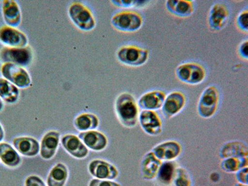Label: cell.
Here are the masks:
<instances>
[{
	"mask_svg": "<svg viewBox=\"0 0 248 186\" xmlns=\"http://www.w3.org/2000/svg\"><path fill=\"white\" fill-rule=\"evenodd\" d=\"M114 108L117 119L124 127H136L139 122V107L132 94L124 92L119 94L115 101Z\"/></svg>",
	"mask_w": 248,
	"mask_h": 186,
	"instance_id": "1",
	"label": "cell"
},
{
	"mask_svg": "<svg viewBox=\"0 0 248 186\" xmlns=\"http://www.w3.org/2000/svg\"><path fill=\"white\" fill-rule=\"evenodd\" d=\"M111 24L120 32H136L142 27L143 19L142 16L135 11H122L113 15Z\"/></svg>",
	"mask_w": 248,
	"mask_h": 186,
	"instance_id": "2",
	"label": "cell"
},
{
	"mask_svg": "<svg viewBox=\"0 0 248 186\" xmlns=\"http://www.w3.org/2000/svg\"><path fill=\"white\" fill-rule=\"evenodd\" d=\"M150 52L147 48L138 46L127 45L121 46L117 50L118 61L130 67H140L147 63Z\"/></svg>",
	"mask_w": 248,
	"mask_h": 186,
	"instance_id": "3",
	"label": "cell"
},
{
	"mask_svg": "<svg viewBox=\"0 0 248 186\" xmlns=\"http://www.w3.org/2000/svg\"><path fill=\"white\" fill-rule=\"evenodd\" d=\"M220 93L215 85L207 86L199 97L198 112L202 118L209 119L213 117L218 109L220 103Z\"/></svg>",
	"mask_w": 248,
	"mask_h": 186,
	"instance_id": "4",
	"label": "cell"
},
{
	"mask_svg": "<svg viewBox=\"0 0 248 186\" xmlns=\"http://www.w3.org/2000/svg\"><path fill=\"white\" fill-rule=\"evenodd\" d=\"M176 76L179 81L189 85H198L205 80L206 70L196 62H186L176 68Z\"/></svg>",
	"mask_w": 248,
	"mask_h": 186,
	"instance_id": "5",
	"label": "cell"
},
{
	"mask_svg": "<svg viewBox=\"0 0 248 186\" xmlns=\"http://www.w3.org/2000/svg\"><path fill=\"white\" fill-rule=\"evenodd\" d=\"M68 15L73 23L81 31H90L96 26V21L90 9L79 2L70 4Z\"/></svg>",
	"mask_w": 248,
	"mask_h": 186,
	"instance_id": "6",
	"label": "cell"
},
{
	"mask_svg": "<svg viewBox=\"0 0 248 186\" xmlns=\"http://www.w3.org/2000/svg\"><path fill=\"white\" fill-rule=\"evenodd\" d=\"M33 52L30 46L24 47H7L0 50V61L3 63H13L22 66H28L32 62Z\"/></svg>",
	"mask_w": 248,
	"mask_h": 186,
	"instance_id": "7",
	"label": "cell"
},
{
	"mask_svg": "<svg viewBox=\"0 0 248 186\" xmlns=\"http://www.w3.org/2000/svg\"><path fill=\"white\" fill-rule=\"evenodd\" d=\"M3 78L17 88L26 89L30 87L32 81L30 75L23 67L13 63H3L1 68Z\"/></svg>",
	"mask_w": 248,
	"mask_h": 186,
	"instance_id": "8",
	"label": "cell"
},
{
	"mask_svg": "<svg viewBox=\"0 0 248 186\" xmlns=\"http://www.w3.org/2000/svg\"><path fill=\"white\" fill-rule=\"evenodd\" d=\"M230 12L227 4L218 2L212 4L208 15V25L212 31H220L227 25Z\"/></svg>",
	"mask_w": 248,
	"mask_h": 186,
	"instance_id": "9",
	"label": "cell"
},
{
	"mask_svg": "<svg viewBox=\"0 0 248 186\" xmlns=\"http://www.w3.org/2000/svg\"><path fill=\"white\" fill-rule=\"evenodd\" d=\"M186 103L187 98L185 93L180 91H174L166 96L161 112L166 118H172L182 111Z\"/></svg>",
	"mask_w": 248,
	"mask_h": 186,
	"instance_id": "10",
	"label": "cell"
},
{
	"mask_svg": "<svg viewBox=\"0 0 248 186\" xmlns=\"http://www.w3.org/2000/svg\"><path fill=\"white\" fill-rule=\"evenodd\" d=\"M88 170L92 176L101 180H114L119 175L118 170L114 165L103 159L91 161Z\"/></svg>",
	"mask_w": 248,
	"mask_h": 186,
	"instance_id": "11",
	"label": "cell"
},
{
	"mask_svg": "<svg viewBox=\"0 0 248 186\" xmlns=\"http://www.w3.org/2000/svg\"><path fill=\"white\" fill-rule=\"evenodd\" d=\"M139 122L143 131L150 136H158L162 132L163 123L158 113L153 110L140 112Z\"/></svg>",
	"mask_w": 248,
	"mask_h": 186,
	"instance_id": "12",
	"label": "cell"
},
{
	"mask_svg": "<svg viewBox=\"0 0 248 186\" xmlns=\"http://www.w3.org/2000/svg\"><path fill=\"white\" fill-rule=\"evenodd\" d=\"M0 43L7 47H24L28 46V39L16 28L3 26L0 28Z\"/></svg>",
	"mask_w": 248,
	"mask_h": 186,
	"instance_id": "13",
	"label": "cell"
},
{
	"mask_svg": "<svg viewBox=\"0 0 248 186\" xmlns=\"http://www.w3.org/2000/svg\"><path fill=\"white\" fill-rule=\"evenodd\" d=\"M62 147L68 154L78 159L86 158L89 150L84 145L78 137L73 134H66L62 137Z\"/></svg>",
	"mask_w": 248,
	"mask_h": 186,
	"instance_id": "14",
	"label": "cell"
},
{
	"mask_svg": "<svg viewBox=\"0 0 248 186\" xmlns=\"http://www.w3.org/2000/svg\"><path fill=\"white\" fill-rule=\"evenodd\" d=\"M61 134L55 130L46 132L41 139L40 144V155L45 160H50L56 155L58 150Z\"/></svg>",
	"mask_w": 248,
	"mask_h": 186,
	"instance_id": "15",
	"label": "cell"
},
{
	"mask_svg": "<svg viewBox=\"0 0 248 186\" xmlns=\"http://www.w3.org/2000/svg\"><path fill=\"white\" fill-rule=\"evenodd\" d=\"M166 96L167 94L163 91H150L141 95L137 103L141 110L155 111L162 108Z\"/></svg>",
	"mask_w": 248,
	"mask_h": 186,
	"instance_id": "16",
	"label": "cell"
},
{
	"mask_svg": "<svg viewBox=\"0 0 248 186\" xmlns=\"http://www.w3.org/2000/svg\"><path fill=\"white\" fill-rule=\"evenodd\" d=\"M78 138L84 145L94 152H102L108 145V140L105 134L96 130L79 133Z\"/></svg>",
	"mask_w": 248,
	"mask_h": 186,
	"instance_id": "17",
	"label": "cell"
},
{
	"mask_svg": "<svg viewBox=\"0 0 248 186\" xmlns=\"http://www.w3.org/2000/svg\"><path fill=\"white\" fill-rule=\"evenodd\" d=\"M14 147L19 154L26 157H35L40 153V143L30 137H16L13 140Z\"/></svg>",
	"mask_w": 248,
	"mask_h": 186,
	"instance_id": "18",
	"label": "cell"
},
{
	"mask_svg": "<svg viewBox=\"0 0 248 186\" xmlns=\"http://www.w3.org/2000/svg\"><path fill=\"white\" fill-rule=\"evenodd\" d=\"M2 13L6 26L17 28L21 23V13L18 4L13 0H4Z\"/></svg>",
	"mask_w": 248,
	"mask_h": 186,
	"instance_id": "19",
	"label": "cell"
},
{
	"mask_svg": "<svg viewBox=\"0 0 248 186\" xmlns=\"http://www.w3.org/2000/svg\"><path fill=\"white\" fill-rule=\"evenodd\" d=\"M165 6L170 14L182 18L190 16L195 10L194 1L189 0H168Z\"/></svg>",
	"mask_w": 248,
	"mask_h": 186,
	"instance_id": "20",
	"label": "cell"
},
{
	"mask_svg": "<svg viewBox=\"0 0 248 186\" xmlns=\"http://www.w3.org/2000/svg\"><path fill=\"white\" fill-rule=\"evenodd\" d=\"M0 162L4 167L15 169L21 165L22 158L12 145L2 141L0 143Z\"/></svg>",
	"mask_w": 248,
	"mask_h": 186,
	"instance_id": "21",
	"label": "cell"
},
{
	"mask_svg": "<svg viewBox=\"0 0 248 186\" xmlns=\"http://www.w3.org/2000/svg\"><path fill=\"white\" fill-rule=\"evenodd\" d=\"M181 152V145L176 141H167L154 148V154L159 160L170 161L178 157Z\"/></svg>",
	"mask_w": 248,
	"mask_h": 186,
	"instance_id": "22",
	"label": "cell"
},
{
	"mask_svg": "<svg viewBox=\"0 0 248 186\" xmlns=\"http://www.w3.org/2000/svg\"><path fill=\"white\" fill-rule=\"evenodd\" d=\"M68 169L65 164H56L48 173L46 178L47 186H65L68 179Z\"/></svg>",
	"mask_w": 248,
	"mask_h": 186,
	"instance_id": "23",
	"label": "cell"
},
{
	"mask_svg": "<svg viewBox=\"0 0 248 186\" xmlns=\"http://www.w3.org/2000/svg\"><path fill=\"white\" fill-rule=\"evenodd\" d=\"M19 88L3 78H0V98L4 103L13 105L19 98Z\"/></svg>",
	"mask_w": 248,
	"mask_h": 186,
	"instance_id": "24",
	"label": "cell"
},
{
	"mask_svg": "<svg viewBox=\"0 0 248 186\" xmlns=\"http://www.w3.org/2000/svg\"><path fill=\"white\" fill-rule=\"evenodd\" d=\"M99 125L98 117L96 115L84 113L79 115L74 120L75 128L79 132H84L94 130Z\"/></svg>",
	"mask_w": 248,
	"mask_h": 186,
	"instance_id": "25",
	"label": "cell"
},
{
	"mask_svg": "<svg viewBox=\"0 0 248 186\" xmlns=\"http://www.w3.org/2000/svg\"><path fill=\"white\" fill-rule=\"evenodd\" d=\"M161 160L155 156L154 153H149L145 156L141 165V170L144 178L152 179L158 174L159 167H161Z\"/></svg>",
	"mask_w": 248,
	"mask_h": 186,
	"instance_id": "26",
	"label": "cell"
},
{
	"mask_svg": "<svg viewBox=\"0 0 248 186\" xmlns=\"http://www.w3.org/2000/svg\"><path fill=\"white\" fill-rule=\"evenodd\" d=\"M175 170L174 163L166 161L159 167L158 172L159 180L165 185H170L173 179Z\"/></svg>",
	"mask_w": 248,
	"mask_h": 186,
	"instance_id": "27",
	"label": "cell"
},
{
	"mask_svg": "<svg viewBox=\"0 0 248 186\" xmlns=\"http://www.w3.org/2000/svg\"><path fill=\"white\" fill-rule=\"evenodd\" d=\"M247 166V158L240 159L233 157L226 159L223 162V168L227 172H234L241 168H244Z\"/></svg>",
	"mask_w": 248,
	"mask_h": 186,
	"instance_id": "28",
	"label": "cell"
},
{
	"mask_svg": "<svg viewBox=\"0 0 248 186\" xmlns=\"http://www.w3.org/2000/svg\"><path fill=\"white\" fill-rule=\"evenodd\" d=\"M110 2L114 6L122 8H143L150 3L149 1L140 0H112Z\"/></svg>",
	"mask_w": 248,
	"mask_h": 186,
	"instance_id": "29",
	"label": "cell"
},
{
	"mask_svg": "<svg viewBox=\"0 0 248 186\" xmlns=\"http://www.w3.org/2000/svg\"><path fill=\"white\" fill-rule=\"evenodd\" d=\"M175 186H190V181L189 174L184 169L175 170L173 179Z\"/></svg>",
	"mask_w": 248,
	"mask_h": 186,
	"instance_id": "30",
	"label": "cell"
},
{
	"mask_svg": "<svg viewBox=\"0 0 248 186\" xmlns=\"http://www.w3.org/2000/svg\"><path fill=\"white\" fill-rule=\"evenodd\" d=\"M236 23L239 30L242 32L247 33L248 30V11L247 9L241 11L237 16Z\"/></svg>",
	"mask_w": 248,
	"mask_h": 186,
	"instance_id": "31",
	"label": "cell"
},
{
	"mask_svg": "<svg viewBox=\"0 0 248 186\" xmlns=\"http://www.w3.org/2000/svg\"><path fill=\"white\" fill-rule=\"evenodd\" d=\"M24 186H47L44 181L36 175H31L26 179Z\"/></svg>",
	"mask_w": 248,
	"mask_h": 186,
	"instance_id": "32",
	"label": "cell"
},
{
	"mask_svg": "<svg viewBox=\"0 0 248 186\" xmlns=\"http://www.w3.org/2000/svg\"><path fill=\"white\" fill-rule=\"evenodd\" d=\"M88 186H121V185L111 180H101V179L95 178L90 181Z\"/></svg>",
	"mask_w": 248,
	"mask_h": 186,
	"instance_id": "33",
	"label": "cell"
},
{
	"mask_svg": "<svg viewBox=\"0 0 248 186\" xmlns=\"http://www.w3.org/2000/svg\"><path fill=\"white\" fill-rule=\"evenodd\" d=\"M248 40L243 41L240 44L238 47V54L240 55V57L245 61H248Z\"/></svg>",
	"mask_w": 248,
	"mask_h": 186,
	"instance_id": "34",
	"label": "cell"
},
{
	"mask_svg": "<svg viewBox=\"0 0 248 186\" xmlns=\"http://www.w3.org/2000/svg\"><path fill=\"white\" fill-rule=\"evenodd\" d=\"M238 179L241 183L247 184L248 183V168H243L238 174Z\"/></svg>",
	"mask_w": 248,
	"mask_h": 186,
	"instance_id": "35",
	"label": "cell"
},
{
	"mask_svg": "<svg viewBox=\"0 0 248 186\" xmlns=\"http://www.w3.org/2000/svg\"><path fill=\"white\" fill-rule=\"evenodd\" d=\"M4 136H5V134H4V128L1 124H0V143L3 141Z\"/></svg>",
	"mask_w": 248,
	"mask_h": 186,
	"instance_id": "36",
	"label": "cell"
},
{
	"mask_svg": "<svg viewBox=\"0 0 248 186\" xmlns=\"http://www.w3.org/2000/svg\"><path fill=\"white\" fill-rule=\"evenodd\" d=\"M4 108V103L3 101H2V99L0 98V112H1L3 110Z\"/></svg>",
	"mask_w": 248,
	"mask_h": 186,
	"instance_id": "37",
	"label": "cell"
},
{
	"mask_svg": "<svg viewBox=\"0 0 248 186\" xmlns=\"http://www.w3.org/2000/svg\"><path fill=\"white\" fill-rule=\"evenodd\" d=\"M236 186H248L247 185H237Z\"/></svg>",
	"mask_w": 248,
	"mask_h": 186,
	"instance_id": "38",
	"label": "cell"
}]
</instances>
